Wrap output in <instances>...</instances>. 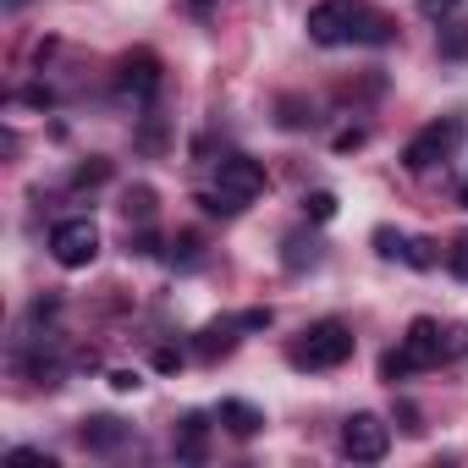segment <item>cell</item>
Instances as JSON below:
<instances>
[{"label": "cell", "instance_id": "cell-1", "mask_svg": "<svg viewBox=\"0 0 468 468\" xmlns=\"http://www.w3.org/2000/svg\"><path fill=\"white\" fill-rule=\"evenodd\" d=\"M353 353H358V336H353L347 320H314V325L287 347V364H292V369H342Z\"/></svg>", "mask_w": 468, "mask_h": 468}, {"label": "cell", "instance_id": "cell-2", "mask_svg": "<svg viewBox=\"0 0 468 468\" xmlns=\"http://www.w3.org/2000/svg\"><path fill=\"white\" fill-rule=\"evenodd\" d=\"M364 23H369V6H364V0H314L303 28H309L314 45L336 50V45H353V39L364 34Z\"/></svg>", "mask_w": 468, "mask_h": 468}, {"label": "cell", "instance_id": "cell-3", "mask_svg": "<svg viewBox=\"0 0 468 468\" xmlns=\"http://www.w3.org/2000/svg\"><path fill=\"white\" fill-rule=\"evenodd\" d=\"M457 138H463V116H441V122H430V127H419V133L408 138L402 165H408L413 176H424V171H435V165L457 149Z\"/></svg>", "mask_w": 468, "mask_h": 468}, {"label": "cell", "instance_id": "cell-4", "mask_svg": "<svg viewBox=\"0 0 468 468\" xmlns=\"http://www.w3.org/2000/svg\"><path fill=\"white\" fill-rule=\"evenodd\" d=\"M50 260H56L61 271H89V265L100 260V226H94L89 215L61 220V226L50 231Z\"/></svg>", "mask_w": 468, "mask_h": 468}, {"label": "cell", "instance_id": "cell-5", "mask_svg": "<svg viewBox=\"0 0 468 468\" xmlns=\"http://www.w3.org/2000/svg\"><path fill=\"white\" fill-rule=\"evenodd\" d=\"M265 187H271V176H265V165L249 160V154H226V160L215 165V193L231 204V215H238L243 204H254Z\"/></svg>", "mask_w": 468, "mask_h": 468}, {"label": "cell", "instance_id": "cell-6", "mask_svg": "<svg viewBox=\"0 0 468 468\" xmlns=\"http://www.w3.org/2000/svg\"><path fill=\"white\" fill-rule=\"evenodd\" d=\"M342 452H347L353 463H380V457L391 452V424H386L380 413H353V419L342 424Z\"/></svg>", "mask_w": 468, "mask_h": 468}, {"label": "cell", "instance_id": "cell-7", "mask_svg": "<svg viewBox=\"0 0 468 468\" xmlns=\"http://www.w3.org/2000/svg\"><path fill=\"white\" fill-rule=\"evenodd\" d=\"M160 83H165V67H160L154 50H127V56L116 61V89H122V94L149 100V94H160Z\"/></svg>", "mask_w": 468, "mask_h": 468}, {"label": "cell", "instance_id": "cell-8", "mask_svg": "<svg viewBox=\"0 0 468 468\" xmlns=\"http://www.w3.org/2000/svg\"><path fill=\"white\" fill-rule=\"evenodd\" d=\"M402 353H408L413 369H441L446 364V325L430 320V314H419L408 325V336H402Z\"/></svg>", "mask_w": 468, "mask_h": 468}, {"label": "cell", "instance_id": "cell-9", "mask_svg": "<svg viewBox=\"0 0 468 468\" xmlns=\"http://www.w3.org/2000/svg\"><path fill=\"white\" fill-rule=\"evenodd\" d=\"M215 424H220L226 435H238V441H254V435L265 430V413H260L254 402H238V397H226V402L215 408Z\"/></svg>", "mask_w": 468, "mask_h": 468}, {"label": "cell", "instance_id": "cell-10", "mask_svg": "<svg viewBox=\"0 0 468 468\" xmlns=\"http://www.w3.org/2000/svg\"><path fill=\"white\" fill-rule=\"evenodd\" d=\"M78 441H83L89 452H116V446H127V424L111 419V413H94V419L78 424Z\"/></svg>", "mask_w": 468, "mask_h": 468}, {"label": "cell", "instance_id": "cell-11", "mask_svg": "<svg viewBox=\"0 0 468 468\" xmlns=\"http://www.w3.org/2000/svg\"><path fill=\"white\" fill-rule=\"evenodd\" d=\"M282 265H287L292 276L314 271V265H320V238H309V231H292V238H282Z\"/></svg>", "mask_w": 468, "mask_h": 468}, {"label": "cell", "instance_id": "cell-12", "mask_svg": "<svg viewBox=\"0 0 468 468\" xmlns=\"http://www.w3.org/2000/svg\"><path fill=\"white\" fill-rule=\"evenodd\" d=\"M238 325H204L198 336H193V358H204V364H215V358H226L231 347H238V336H231Z\"/></svg>", "mask_w": 468, "mask_h": 468}, {"label": "cell", "instance_id": "cell-13", "mask_svg": "<svg viewBox=\"0 0 468 468\" xmlns=\"http://www.w3.org/2000/svg\"><path fill=\"white\" fill-rule=\"evenodd\" d=\"M122 215L138 220V226H149V220H154V187H144V182L127 187V193H122Z\"/></svg>", "mask_w": 468, "mask_h": 468}, {"label": "cell", "instance_id": "cell-14", "mask_svg": "<svg viewBox=\"0 0 468 468\" xmlns=\"http://www.w3.org/2000/svg\"><path fill=\"white\" fill-rule=\"evenodd\" d=\"M165 260H171V265H182V271H193V265L204 260V243L193 238V231H182V238H171V243H165Z\"/></svg>", "mask_w": 468, "mask_h": 468}, {"label": "cell", "instance_id": "cell-15", "mask_svg": "<svg viewBox=\"0 0 468 468\" xmlns=\"http://www.w3.org/2000/svg\"><path fill=\"white\" fill-rule=\"evenodd\" d=\"M402 265H413V271H435V265H441V254H435V243H430V238H408V243H402Z\"/></svg>", "mask_w": 468, "mask_h": 468}, {"label": "cell", "instance_id": "cell-16", "mask_svg": "<svg viewBox=\"0 0 468 468\" xmlns=\"http://www.w3.org/2000/svg\"><path fill=\"white\" fill-rule=\"evenodd\" d=\"M204 430H209L204 413H187V419H182V441H176V452H182V457H204Z\"/></svg>", "mask_w": 468, "mask_h": 468}, {"label": "cell", "instance_id": "cell-17", "mask_svg": "<svg viewBox=\"0 0 468 468\" xmlns=\"http://www.w3.org/2000/svg\"><path fill=\"white\" fill-rule=\"evenodd\" d=\"M303 215H309V220H331V215H336V193H331V187L303 193Z\"/></svg>", "mask_w": 468, "mask_h": 468}, {"label": "cell", "instance_id": "cell-18", "mask_svg": "<svg viewBox=\"0 0 468 468\" xmlns=\"http://www.w3.org/2000/svg\"><path fill=\"white\" fill-rule=\"evenodd\" d=\"M446 271H452L457 282H468V231H457V238H452V249H446Z\"/></svg>", "mask_w": 468, "mask_h": 468}, {"label": "cell", "instance_id": "cell-19", "mask_svg": "<svg viewBox=\"0 0 468 468\" xmlns=\"http://www.w3.org/2000/svg\"><path fill=\"white\" fill-rule=\"evenodd\" d=\"M402 375H413V364H408V353L402 347H391V353H380V380H402Z\"/></svg>", "mask_w": 468, "mask_h": 468}, {"label": "cell", "instance_id": "cell-20", "mask_svg": "<svg viewBox=\"0 0 468 468\" xmlns=\"http://www.w3.org/2000/svg\"><path fill=\"white\" fill-rule=\"evenodd\" d=\"M402 243H408L402 231H391V226H375V254H380V260H402Z\"/></svg>", "mask_w": 468, "mask_h": 468}, {"label": "cell", "instance_id": "cell-21", "mask_svg": "<svg viewBox=\"0 0 468 468\" xmlns=\"http://www.w3.org/2000/svg\"><path fill=\"white\" fill-rule=\"evenodd\" d=\"M358 39H364V45H391V39H397V28H391V17H375V12H369V23H364V34H358Z\"/></svg>", "mask_w": 468, "mask_h": 468}, {"label": "cell", "instance_id": "cell-22", "mask_svg": "<svg viewBox=\"0 0 468 468\" xmlns=\"http://www.w3.org/2000/svg\"><path fill=\"white\" fill-rule=\"evenodd\" d=\"M105 176H111V160H89V165L72 171V187H100Z\"/></svg>", "mask_w": 468, "mask_h": 468}, {"label": "cell", "instance_id": "cell-23", "mask_svg": "<svg viewBox=\"0 0 468 468\" xmlns=\"http://www.w3.org/2000/svg\"><path fill=\"white\" fill-rule=\"evenodd\" d=\"M441 56L446 61H463L468 56V28H441Z\"/></svg>", "mask_w": 468, "mask_h": 468}, {"label": "cell", "instance_id": "cell-24", "mask_svg": "<svg viewBox=\"0 0 468 468\" xmlns=\"http://www.w3.org/2000/svg\"><path fill=\"white\" fill-rule=\"evenodd\" d=\"M457 6H463V0H419V17H430V23H446Z\"/></svg>", "mask_w": 468, "mask_h": 468}, {"label": "cell", "instance_id": "cell-25", "mask_svg": "<svg viewBox=\"0 0 468 468\" xmlns=\"http://www.w3.org/2000/svg\"><path fill=\"white\" fill-rule=\"evenodd\" d=\"M271 320H276L271 309H243L238 320H231V325H238V331H271Z\"/></svg>", "mask_w": 468, "mask_h": 468}, {"label": "cell", "instance_id": "cell-26", "mask_svg": "<svg viewBox=\"0 0 468 468\" xmlns=\"http://www.w3.org/2000/svg\"><path fill=\"white\" fill-rule=\"evenodd\" d=\"M105 380H111V391H122V397H127V391H138V386H144V375H138V369H111V375H105Z\"/></svg>", "mask_w": 468, "mask_h": 468}, {"label": "cell", "instance_id": "cell-27", "mask_svg": "<svg viewBox=\"0 0 468 468\" xmlns=\"http://www.w3.org/2000/svg\"><path fill=\"white\" fill-rule=\"evenodd\" d=\"M468 353V325H446V364Z\"/></svg>", "mask_w": 468, "mask_h": 468}, {"label": "cell", "instance_id": "cell-28", "mask_svg": "<svg viewBox=\"0 0 468 468\" xmlns=\"http://www.w3.org/2000/svg\"><path fill=\"white\" fill-rule=\"evenodd\" d=\"M314 116H303V105L298 100H282V127H309Z\"/></svg>", "mask_w": 468, "mask_h": 468}, {"label": "cell", "instance_id": "cell-29", "mask_svg": "<svg viewBox=\"0 0 468 468\" xmlns=\"http://www.w3.org/2000/svg\"><path fill=\"white\" fill-rule=\"evenodd\" d=\"M12 463H39V468H56V457H50V452H39V446H17V452H12Z\"/></svg>", "mask_w": 468, "mask_h": 468}, {"label": "cell", "instance_id": "cell-30", "mask_svg": "<svg viewBox=\"0 0 468 468\" xmlns=\"http://www.w3.org/2000/svg\"><path fill=\"white\" fill-rule=\"evenodd\" d=\"M347 149H364V127H347V133H336V154H347Z\"/></svg>", "mask_w": 468, "mask_h": 468}, {"label": "cell", "instance_id": "cell-31", "mask_svg": "<svg viewBox=\"0 0 468 468\" xmlns=\"http://www.w3.org/2000/svg\"><path fill=\"white\" fill-rule=\"evenodd\" d=\"M154 369H165V375L182 369V353H176V347H160V353H154Z\"/></svg>", "mask_w": 468, "mask_h": 468}, {"label": "cell", "instance_id": "cell-32", "mask_svg": "<svg viewBox=\"0 0 468 468\" xmlns=\"http://www.w3.org/2000/svg\"><path fill=\"white\" fill-rule=\"evenodd\" d=\"M187 6H193V12H209V0H187Z\"/></svg>", "mask_w": 468, "mask_h": 468}, {"label": "cell", "instance_id": "cell-33", "mask_svg": "<svg viewBox=\"0 0 468 468\" xmlns=\"http://www.w3.org/2000/svg\"><path fill=\"white\" fill-rule=\"evenodd\" d=\"M457 198H463V209H468V182H463V193H457Z\"/></svg>", "mask_w": 468, "mask_h": 468}, {"label": "cell", "instance_id": "cell-34", "mask_svg": "<svg viewBox=\"0 0 468 468\" xmlns=\"http://www.w3.org/2000/svg\"><path fill=\"white\" fill-rule=\"evenodd\" d=\"M6 6H12V12H23V0H6Z\"/></svg>", "mask_w": 468, "mask_h": 468}]
</instances>
